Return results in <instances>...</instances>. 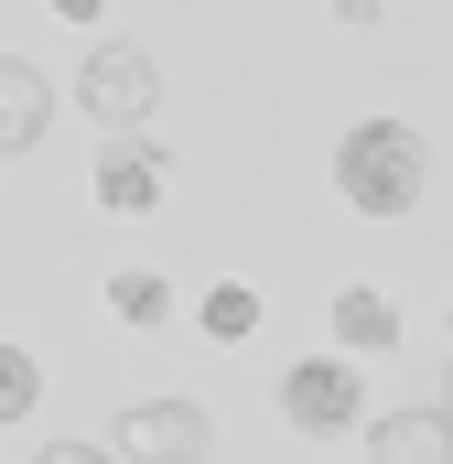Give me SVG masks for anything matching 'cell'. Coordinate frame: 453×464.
I'll list each match as a JSON object with an SVG mask.
<instances>
[{
  "instance_id": "1",
  "label": "cell",
  "mask_w": 453,
  "mask_h": 464,
  "mask_svg": "<svg viewBox=\"0 0 453 464\" xmlns=\"http://www.w3.org/2000/svg\"><path fill=\"white\" fill-rule=\"evenodd\" d=\"M421 184H432L421 130H400V119H356V130L335 140V195L356 206V217H410Z\"/></svg>"
},
{
  "instance_id": "2",
  "label": "cell",
  "mask_w": 453,
  "mask_h": 464,
  "mask_svg": "<svg viewBox=\"0 0 453 464\" xmlns=\"http://www.w3.org/2000/svg\"><path fill=\"white\" fill-rule=\"evenodd\" d=\"M119 464H217V421L195 400H130L119 411Z\"/></svg>"
},
{
  "instance_id": "3",
  "label": "cell",
  "mask_w": 453,
  "mask_h": 464,
  "mask_svg": "<svg viewBox=\"0 0 453 464\" xmlns=\"http://www.w3.org/2000/svg\"><path fill=\"white\" fill-rule=\"evenodd\" d=\"M76 109L98 119V130H140V119L162 109V65H151L140 44H98L87 76H76Z\"/></svg>"
},
{
  "instance_id": "4",
  "label": "cell",
  "mask_w": 453,
  "mask_h": 464,
  "mask_svg": "<svg viewBox=\"0 0 453 464\" xmlns=\"http://www.w3.org/2000/svg\"><path fill=\"white\" fill-rule=\"evenodd\" d=\"M281 411H292L303 432H335V421H356V378H345V356H303V367L281 378Z\"/></svg>"
},
{
  "instance_id": "5",
  "label": "cell",
  "mask_w": 453,
  "mask_h": 464,
  "mask_svg": "<svg viewBox=\"0 0 453 464\" xmlns=\"http://www.w3.org/2000/svg\"><path fill=\"white\" fill-rule=\"evenodd\" d=\"M151 195H162V151L130 140V130H109V151H98V206H109V217H151Z\"/></svg>"
},
{
  "instance_id": "6",
  "label": "cell",
  "mask_w": 453,
  "mask_h": 464,
  "mask_svg": "<svg viewBox=\"0 0 453 464\" xmlns=\"http://www.w3.org/2000/svg\"><path fill=\"white\" fill-rule=\"evenodd\" d=\"M367 464H453V411H389V421H367Z\"/></svg>"
},
{
  "instance_id": "7",
  "label": "cell",
  "mask_w": 453,
  "mask_h": 464,
  "mask_svg": "<svg viewBox=\"0 0 453 464\" xmlns=\"http://www.w3.org/2000/svg\"><path fill=\"white\" fill-rule=\"evenodd\" d=\"M43 119H54V87H43L22 54H0V151H33Z\"/></svg>"
},
{
  "instance_id": "8",
  "label": "cell",
  "mask_w": 453,
  "mask_h": 464,
  "mask_svg": "<svg viewBox=\"0 0 453 464\" xmlns=\"http://www.w3.org/2000/svg\"><path fill=\"white\" fill-rule=\"evenodd\" d=\"M335 335L345 346H400V303H389L378 281H345L335 292Z\"/></svg>"
},
{
  "instance_id": "9",
  "label": "cell",
  "mask_w": 453,
  "mask_h": 464,
  "mask_svg": "<svg viewBox=\"0 0 453 464\" xmlns=\"http://www.w3.org/2000/svg\"><path fill=\"white\" fill-rule=\"evenodd\" d=\"M206 335H217V346L259 335V292H248V281H217V292H206Z\"/></svg>"
},
{
  "instance_id": "10",
  "label": "cell",
  "mask_w": 453,
  "mask_h": 464,
  "mask_svg": "<svg viewBox=\"0 0 453 464\" xmlns=\"http://www.w3.org/2000/svg\"><path fill=\"white\" fill-rule=\"evenodd\" d=\"M33 400H43V367L22 346H0V421H33Z\"/></svg>"
},
{
  "instance_id": "11",
  "label": "cell",
  "mask_w": 453,
  "mask_h": 464,
  "mask_svg": "<svg viewBox=\"0 0 453 464\" xmlns=\"http://www.w3.org/2000/svg\"><path fill=\"white\" fill-rule=\"evenodd\" d=\"M109 314H119V324H162V281H151V270H119V281H109Z\"/></svg>"
},
{
  "instance_id": "12",
  "label": "cell",
  "mask_w": 453,
  "mask_h": 464,
  "mask_svg": "<svg viewBox=\"0 0 453 464\" xmlns=\"http://www.w3.org/2000/svg\"><path fill=\"white\" fill-rule=\"evenodd\" d=\"M33 464H119V454H98V443H54V454H33Z\"/></svg>"
},
{
  "instance_id": "13",
  "label": "cell",
  "mask_w": 453,
  "mask_h": 464,
  "mask_svg": "<svg viewBox=\"0 0 453 464\" xmlns=\"http://www.w3.org/2000/svg\"><path fill=\"white\" fill-rule=\"evenodd\" d=\"M335 22H345V33H367V22H378V0H335Z\"/></svg>"
},
{
  "instance_id": "14",
  "label": "cell",
  "mask_w": 453,
  "mask_h": 464,
  "mask_svg": "<svg viewBox=\"0 0 453 464\" xmlns=\"http://www.w3.org/2000/svg\"><path fill=\"white\" fill-rule=\"evenodd\" d=\"M54 11H65V22H87V11H98V0H54Z\"/></svg>"
},
{
  "instance_id": "15",
  "label": "cell",
  "mask_w": 453,
  "mask_h": 464,
  "mask_svg": "<svg viewBox=\"0 0 453 464\" xmlns=\"http://www.w3.org/2000/svg\"><path fill=\"white\" fill-rule=\"evenodd\" d=\"M443 411H453V400H443Z\"/></svg>"
}]
</instances>
